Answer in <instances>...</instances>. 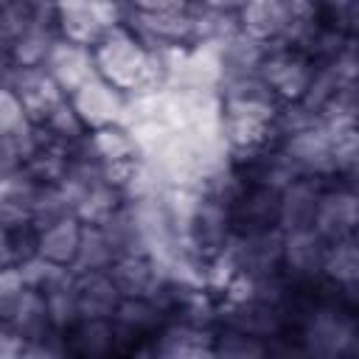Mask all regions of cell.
<instances>
[{"mask_svg":"<svg viewBox=\"0 0 359 359\" xmlns=\"http://www.w3.org/2000/svg\"><path fill=\"white\" fill-rule=\"evenodd\" d=\"M280 230H264V233H236L227 250L222 252L238 278L261 280L280 275Z\"/></svg>","mask_w":359,"mask_h":359,"instance_id":"5b68a950","label":"cell"},{"mask_svg":"<svg viewBox=\"0 0 359 359\" xmlns=\"http://www.w3.org/2000/svg\"><path fill=\"white\" fill-rule=\"evenodd\" d=\"M62 342L73 359H126L129 348L115 331L112 320H79L65 334Z\"/></svg>","mask_w":359,"mask_h":359,"instance_id":"9c48e42d","label":"cell"},{"mask_svg":"<svg viewBox=\"0 0 359 359\" xmlns=\"http://www.w3.org/2000/svg\"><path fill=\"white\" fill-rule=\"evenodd\" d=\"M121 22H123L121 3H59L53 6L56 36L79 48H93L109 28Z\"/></svg>","mask_w":359,"mask_h":359,"instance_id":"3957f363","label":"cell"},{"mask_svg":"<svg viewBox=\"0 0 359 359\" xmlns=\"http://www.w3.org/2000/svg\"><path fill=\"white\" fill-rule=\"evenodd\" d=\"M90 53L95 76L126 98L157 93L168 84V53L151 50L123 22L109 28Z\"/></svg>","mask_w":359,"mask_h":359,"instance_id":"6da1fadb","label":"cell"},{"mask_svg":"<svg viewBox=\"0 0 359 359\" xmlns=\"http://www.w3.org/2000/svg\"><path fill=\"white\" fill-rule=\"evenodd\" d=\"M0 323L8 325L11 331H17L25 342H39L56 334L50 314H48V303L42 289L36 286H25L3 311H0Z\"/></svg>","mask_w":359,"mask_h":359,"instance_id":"4fadbf2b","label":"cell"},{"mask_svg":"<svg viewBox=\"0 0 359 359\" xmlns=\"http://www.w3.org/2000/svg\"><path fill=\"white\" fill-rule=\"evenodd\" d=\"M311 73L314 62L303 50L292 45H269L255 76L278 104H300Z\"/></svg>","mask_w":359,"mask_h":359,"instance_id":"7a4b0ae2","label":"cell"},{"mask_svg":"<svg viewBox=\"0 0 359 359\" xmlns=\"http://www.w3.org/2000/svg\"><path fill=\"white\" fill-rule=\"evenodd\" d=\"M67 101L73 104V109L81 118V123H84L87 132L101 129V126H112V123H126L129 98L123 93L112 90L98 76H93L90 81H84L79 90H73L67 95Z\"/></svg>","mask_w":359,"mask_h":359,"instance_id":"ba28073f","label":"cell"},{"mask_svg":"<svg viewBox=\"0 0 359 359\" xmlns=\"http://www.w3.org/2000/svg\"><path fill=\"white\" fill-rule=\"evenodd\" d=\"M323 280L331 283V286H339V289H356L359 286V247H356V236L334 241V244H325Z\"/></svg>","mask_w":359,"mask_h":359,"instance_id":"ffe728a7","label":"cell"},{"mask_svg":"<svg viewBox=\"0 0 359 359\" xmlns=\"http://www.w3.org/2000/svg\"><path fill=\"white\" fill-rule=\"evenodd\" d=\"M34 126L22 109V101L8 84H0V137H17Z\"/></svg>","mask_w":359,"mask_h":359,"instance_id":"cb8c5ba5","label":"cell"},{"mask_svg":"<svg viewBox=\"0 0 359 359\" xmlns=\"http://www.w3.org/2000/svg\"><path fill=\"white\" fill-rule=\"evenodd\" d=\"M107 275L115 283V289L121 292V297H151L168 278L165 266L154 255H146V252L118 255L109 264Z\"/></svg>","mask_w":359,"mask_h":359,"instance_id":"8fae6325","label":"cell"},{"mask_svg":"<svg viewBox=\"0 0 359 359\" xmlns=\"http://www.w3.org/2000/svg\"><path fill=\"white\" fill-rule=\"evenodd\" d=\"M331 180H314V177H294L289 185L280 188V230H311L317 199L323 194V185Z\"/></svg>","mask_w":359,"mask_h":359,"instance_id":"e0dca14e","label":"cell"},{"mask_svg":"<svg viewBox=\"0 0 359 359\" xmlns=\"http://www.w3.org/2000/svg\"><path fill=\"white\" fill-rule=\"evenodd\" d=\"M323 258H325V241L314 230L283 233V241H280V275L292 286L306 289V286L320 283L323 280Z\"/></svg>","mask_w":359,"mask_h":359,"instance_id":"52a82bcc","label":"cell"},{"mask_svg":"<svg viewBox=\"0 0 359 359\" xmlns=\"http://www.w3.org/2000/svg\"><path fill=\"white\" fill-rule=\"evenodd\" d=\"M22 168V151L17 137H0V180Z\"/></svg>","mask_w":359,"mask_h":359,"instance_id":"484cf974","label":"cell"},{"mask_svg":"<svg viewBox=\"0 0 359 359\" xmlns=\"http://www.w3.org/2000/svg\"><path fill=\"white\" fill-rule=\"evenodd\" d=\"M25 275L20 266H0V311L25 289Z\"/></svg>","mask_w":359,"mask_h":359,"instance_id":"d4e9b609","label":"cell"},{"mask_svg":"<svg viewBox=\"0 0 359 359\" xmlns=\"http://www.w3.org/2000/svg\"><path fill=\"white\" fill-rule=\"evenodd\" d=\"M230 219L233 230L241 233H264V230H280V188L261 182V180H247L241 194L230 202Z\"/></svg>","mask_w":359,"mask_h":359,"instance_id":"8992f818","label":"cell"},{"mask_svg":"<svg viewBox=\"0 0 359 359\" xmlns=\"http://www.w3.org/2000/svg\"><path fill=\"white\" fill-rule=\"evenodd\" d=\"M210 359H269V342L219 325L210 339Z\"/></svg>","mask_w":359,"mask_h":359,"instance_id":"7402d4cb","label":"cell"},{"mask_svg":"<svg viewBox=\"0 0 359 359\" xmlns=\"http://www.w3.org/2000/svg\"><path fill=\"white\" fill-rule=\"evenodd\" d=\"M81 230L84 224L76 216H62L45 227L36 230V258L59 266V269H73L79 244H81Z\"/></svg>","mask_w":359,"mask_h":359,"instance_id":"2e32d148","label":"cell"},{"mask_svg":"<svg viewBox=\"0 0 359 359\" xmlns=\"http://www.w3.org/2000/svg\"><path fill=\"white\" fill-rule=\"evenodd\" d=\"M165 323H168V314L154 297H123L112 314V325L126 342L129 353L140 342L151 339Z\"/></svg>","mask_w":359,"mask_h":359,"instance_id":"7c38bea8","label":"cell"},{"mask_svg":"<svg viewBox=\"0 0 359 359\" xmlns=\"http://www.w3.org/2000/svg\"><path fill=\"white\" fill-rule=\"evenodd\" d=\"M292 22V0H255V3H238L236 25L238 34L261 42V45H278Z\"/></svg>","mask_w":359,"mask_h":359,"instance_id":"30bf717a","label":"cell"},{"mask_svg":"<svg viewBox=\"0 0 359 359\" xmlns=\"http://www.w3.org/2000/svg\"><path fill=\"white\" fill-rule=\"evenodd\" d=\"M39 132H42L50 143H59V146H67V149L81 146V140L87 137V129H84L81 118L76 115V109H73V104H70L67 98H62V101L50 109V115L39 123Z\"/></svg>","mask_w":359,"mask_h":359,"instance_id":"603a6c76","label":"cell"},{"mask_svg":"<svg viewBox=\"0 0 359 359\" xmlns=\"http://www.w3.org/2000/svg\"><path fill=\"white\" fill-rule=\"evenodd\" d=\"M6 84L17 93V98L22 101V109H25V115H28V121H31L34 126H39V123L50 115V109H53L62 98H67V95L56 87V81L48 76L45 67H31V70H14V67H11Z\"/></svg>","mask_w":359,"mask_h":359,"instance_id":"5bb4252c","label":"cell"},{"mask_svg":"<svg viewBox=\"0 0 359 359\" xmlns=\"http://www.w3.org/2000/svg\"><path fill=\"white\" fill-rule=\"evenodd\" d=\"M79 149L101 168L143 157L140 154V143H137L135 132L126 123H112V126H101V129L87 132V137L81 140Z\"/></svg>","mask_w":359,"mask_h":359,"instance_id":"9a60e30c","label":"cell"},{"mask_svg":"<svg viewBox=\"0 0 359 359\" xmlns=\"http://www.w3.org/2000/svg\"><path fill=\"white\" fill-rule=\"evenodd\" d=\"M73 289H76L79 320H112L118 303L123 300L107 272H81L76 275Z\"/></svg>","mask_w":359,"mask_h":359,"instance_id":"d6986e66","label":"cell"},{"mask_svg":"<svg viewBox=\"0 0 359 359\" xmlns=\"http://www.w3.org/2000/svg\"><path fill=\"white\" fill-rule=\"evenodd\" d=\"M359 224V196L353 180H331L323 185V194L317 199L311 230L325 241H342L353 238Z\"/></svg>","mask_w":359,"mask_h":359,"instance_id":"277c9868","label":"cell"},{"mask_svg":"<svg viewBox=\"0 0 359 359\" xmlns=\"http://www.w3.org/2000/svg\"><path fill=\"white\" fill-rule=\"evenodd\" d=\"M42 67L48 70V76L56 81V87L65 95H70L73 90H79L84 81H90L95 76L90 48H79V45H70L65 39H56V45L48 53Z\"/></svg>","mask_w":359,"mask_h":359,"instance_id":"ac0fdd59","label":"cell"},{"mask_svg":"<svg viewBox=\"0 0 359 359\" xmlns=\"http://www.w3.org/2000/svg\"><path fill=\"white\" fill-rule=\"evenodd\" d=\"M115 258H118V252H115L107 230L101 224H84L73 272L76 275H81V272H107Z\"/></svg>","mask_w":359,"mask_h":359,"instance_id":"44dd1931","label":"cell"}]
</instances>
